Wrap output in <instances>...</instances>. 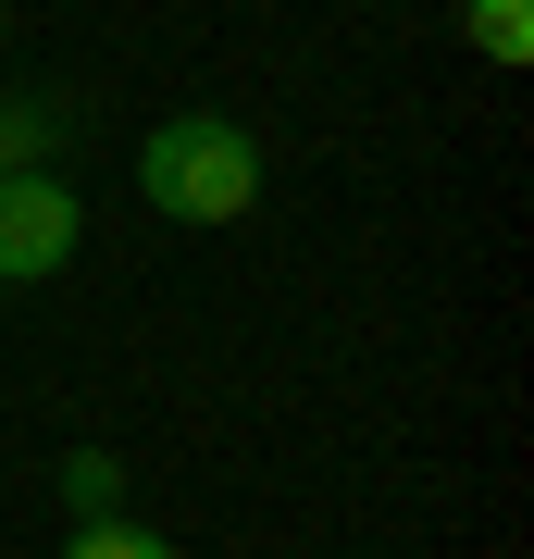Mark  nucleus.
<instances>
[{"mask_svg": "<svg viewBox=\"0 0 534 559\" xmlns=\"http://www.w3.org/2000/svg\"><path fill=\"white\" fill-rule=\"evenodd\" d=\"M138 200L162 224H237L261 200V138L224 112H162L138 138Z\"/></svg>", "mask_w": 534, "mask_h": 559, "instance_id": "f257e3e1", "label": "nucleus"}, {"mask_svg": "<svg viewBox=\"0 0 534 559\" xmlns=\"http://www.w3.org/2000/svg\"><path fill=\"white\" fill-rule=\"evenodd\" d=\"M75 237H87L75 187L38 175V162H13V175H0V286H50L62 261H75Z\"/></svg>", "mask_w": 534, "mask_h": 559, "instance_id": "f03ea898", "label": "nucleus"}, {"mask_svg": "<svg viewBox=\"0 0 534 559\" xmlns=\"http://www.w3.org/2000/svg\"><path fill=\"white\" fill-rule=\"evenodd\" d=\"M62 498H75V522H124V473H112V460H62Z\"/></svg>", "mask_w": 534, "mask_h": 559, "instance_id": "7ed1b4c3", "label": "nucleus"}, {"mask_svg": "<svg viewBox=\"0 0 534 559\" xmlns=\"http://www.w3.org/2000/svg\"><path fill=\"white\" fill-rule=\"evenodd\" d=\"M473 50L485 62H522L534 50V0H473Z\"/></svg>", "mask_w": 534, "mask_h": 559, "instance_id": "20e7f679", "label": "nucleus"}, {"mask_svg": "<svg viewBox=\"0 0 534 559\" xmlns=\"http://www.w3.org/2000/svg\"><path fill=\"white\" fill-rule=\"evenodd\" d=\"M62 559H175V547H162L150 522H87V535L62 547Z\"/></svg>", "mask_w": 534, "mask_h": 559, "instance_id": "39448f33", "label": "nucleus"}, {"mask_svg": "<svg viewBox=\"0 0 534 559\" xmlns=\"http://www.w3.org/2000/svg\"><path fill=\"white\" fill-rule=\"evenodd\" d=\"M0 25H13V0H0Z\"/></svg>", "mask_w": 534, "mask_h": 559, "instance_id": "423d86ee", "label": "nucleus"}]
</instances>
